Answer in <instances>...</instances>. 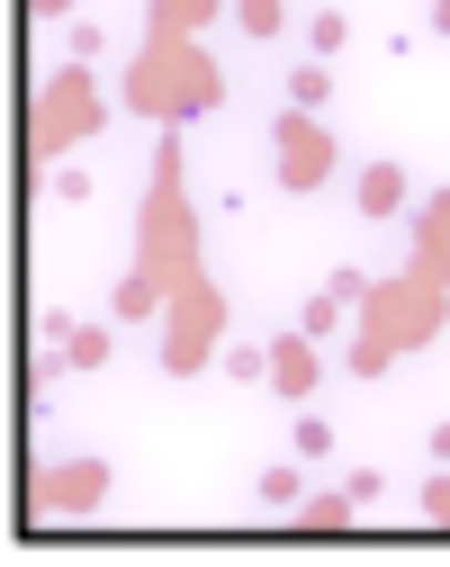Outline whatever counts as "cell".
<instances>
[{
	"instance_id": "11",
	"label": "cell",
	"mask_w": 450,
	"mask_h": 567,
	"mask_svg": "<svg viewBox=\"0 0 450 567\" xmlns=\"http://www.w3.org/2000/svg\"><path fill=\"white\" fill-rule=\"evenodd\" d=\"M297 514H307V532H351V523H360V505H351L342 486H334V495H307Z\"/></svg>"
},
{
	"instance_id": "3",
	"label": "cell",
	"mask_w": 450,
	"mask_h": 567,
	"mask_svg": "<svg viewBox=\"0 0 450 567\" xmlns=\"http://www.w3.org/2000/svg\"><path fill=\"white\" fill-rule=\"evenodd\" d=\"M225 10V0H144V45L117 82L126 117H154V126H198L225 100L216 54H198V28Z\"/></svg>"
},
{
	"instance_id": "19",
	"label": "cell",
	"mask_w": 450,
	"mask_h": 567,
	"mask_svg": "<svg viewBox=\"0 0 450 567\" xmlns=\"http://www.w3.org/2000/svg\"><path fill=\"white\" fill-rule=\"evenodd\" d=\"M297 451H307V460H325V451H334V423H316V414H307V423H297Z\"/></svg>"
},
{
	"instance_id": "12",
	"label": "cell",
	"mask_w": 450,
	"mask_h": 567,
	"mask_svg": "<svg viewBox=\"0 0 450 567\" xmlns=\"http://www.w3.org/2000/svg\"><path fill=\"white\" fill-rule=\"evenodd\" d=\"M235 28L244 37H279L288 28V0H235Z\"/></svg>"
},
{
	"instance_id": "7",
	"label": "cell",
	"mask_w": 450,
	"mask_h": 567,
	"mask_svg": "<svg viewBox=\"0 0 450 567\" xmlns=\"http://www.w3.org/2000/svg\"><path fill=\"white\" fill-rule=\"evenodd\" d=\"M316 379H325V361H316V333H279V342H270V396L307 405V396H316Z\"/></svg>"
},
{
	"instance_id": "21",
	"label": "cell",
	"mask_w": 450,
	"mask_h": 567,
	"mask_svg": "<svg viewBox=\"0 0 450 567\" xmlns=\"http://www.w3.org/2000/svg\"><path fill=\"white\" fill-rule=\"evenodd\" d=\"M91 54H100V19H72V54L63 63H91Z\"/></svg>"
},
{
	"instance_id": "13",
	"label": "cell",
	"mask_w": 450,
	"mask_h": 567,
	"mask_svg": "<svg viewBox=\"0 0 450 567\" xmlns=\"http://www.w3.org/2000/svg\"><path fill=\"white\" fill-rule=\"evenodd\" d=\"M325 91H334L325 63H297V73H288V109H325Z\"/></svg>"
},
{
	"instance_id": "14",
	"label": "cell",
	"mask_w": 450,
	"mask_h": 567,
	"mask_svg": "<svg viewBox=\"0 0 450 567\" xmlns=\"http://www.w3.org/2000/svg\"><path fill=\"white\" fill-rule=\"evenodd\" d=\"M342 37H351V19H342V10H316V19H307V45H316V63H325V54H342Z\"/></svg>"
},
{
	"instance_id": "8",
	"label": "cell",
	"mask_w": 450,
	"mask_h": 567,
	"mask_svg": "<svg viewBox=\"0 0 450 567\" xmlns=\"http://www.w3.org/2000/svg\"><path fill=\"white\" fill-rule=\"evenodd\" d=\"M351 198H360V217H397V207H415V181H406L397 163H369V172L351 181Z\"/></svg>"
},
{
	"instance_id": "20",
	"label": "cell",
	"mask_w": 450,
	"mask_h": 567,
	"mask_svg": "<svg viewBox=\"0 0 450 567\" xmlns=\"http://www.w3.org/2000/svg\"><path fill=\"white\" fill-rule=\"evenodd\" d=\"M379 486H388L379 468H351V477H342V495H351V505H379Z\"/></svg>"
},
{
	"instance_id": "2",
	"label": "cell",
	"mask_w": 450,
	"mask_h": 567,
	"mask_svg": "<svg viewBox=\"0 0 450 567\" xmlns=\"http://www.w3.org/2000/svg\"><path fill=\"white\" fill-rule=\"evenodd\" d=\"M450 324V189L415 198V252L397 279H379L360 307H351V333H342V370L379 388L406 351L441 342Z\"/></svg>"
},
{
	"instance_id": "17",
	"label": "cell",
	"mask_w": 450,
	"mask_h": 567,
	"mask_svg": "<svg viewBox=\"0 0 450 567\" xmlns=\"http://www.w3.org/2000/svg\"><path fill=\"white\" fill-rule=\"evenodd\" d=\"M423 523H432V532H450V460L423 477Z\"/></svg>"
},
{
	"instance_id": "4",
	"label": "cell",
	"mask_w": 450,
	"mask_h": 567,
	"mask_svg": "<svg viewBox=\"0 0 450 567\" xmlns=\"http://www.w3.org/2000/svg\"><path fill=\"white\" fill-rule=\"evenodd\" d=\"M100 117H109V100L91 82V63H54V73L37 82V100H28V163L54 172L72 145H91V135H100Z\"/></svg>"
},
{
	"instance_id": "22",
	"label": "cell",
	"mask_w": 450,
	"mask_h": 567,
	"mask_svg": "<svg viewBox=\"0 0 450 567\" xmlns=\"http://www.w3.org/2000/svg\"><path fill=\"white\" fill-rule=\"evenodd\" d=\"M28 10H37V19H72V0H28Z\"/></svg>"
},
{
	"instance_id": "5",
	"label": "cell",
	"mask_w": 450,
	"mask_h": 567,
	"mask_svg": "<svg viewBox=\"0 0 450 567\" xmlns=\"http://www.w3.org/2000/svg\"><path fill=\"white\" fill-rule=\"evenodd\" d=\"M117 468L109 460H28V523H82L91 505H109Z\"/></svg>"
},
{
	"instance_id": "10",
	"label": "cell",
	"mask_w": 450,
	"mask_h": 567,
	"mask_svg": "<svg viewBox=\"0 0 450 567\" xmlns=\"http://www.w3.org/2000/svg\"><path fill=\"white\" fill-rule=\"evenodd\" d=\"M297 333H316V342H334V333H351V298H334V289H316V298H307V316H297Z\"/></svg>"
},
{
	"instance_id": "16",
	"label": "cell",
	"mask_w": 450,
	"mask_h": 567,
	"mask_svg": "<svg viewBox=\"0 0 450 567\" xmlns=\"http://www.w3.org/2000/svg\"><path fill=\"white\" fill-rule=\"evenodd\" d=\"M45 189H54V207H82V198H91V172H82V163H54Z\"/></svg>"
},
{
	"instance_id": "9",
	"label": "cell",
	"mask_w": 450,
	"mask_h": 567,
	"mask_svg": "<svg viewBox=\"0 0 450 567\" xmlns=\"http://www.w3.org/2000/svg\"><path fill=\"white\" fill-rule=\"evenodd\" d=\"M54 351H63V370H109L117 361V324H72Z\"/></svg>"
},
{
	"instance_id": "15",
	"label": "cell",
	"mask_w": 450,
	"mask_h": 567,
	"mask_svg": "<svg viewBox=\"0 0 450 567\" xmlns=\"http://www.w3.org/2000/svg\"><path fill=\"white\" fill-rule=\"evenodd\" d=\"M297 495H307V468H262V505H297Z\"/></svg>"
},
{
	"instance_id": "24",
	"label": "cell",
	"mask_w": 450,
	"mask_h": 567,
	"mask_svg": "<svg viewBox=\"0 0 450 567\" xmlns=\"http://www.w3.org/2000/svg\"><path fill=\"white\" fill-rule=\"evenodd\" d=\"M432 28H441V37H450V0H432Z\"/></svg>"
},
{
	"instance_id": "23",
	"label": "cell",
	"mask_w": 450,
	"mask_h": 567,
	"mask_svg": "<svg viewBox=\"0 0 450 567\" xmlns=\"http://www.w3.org/2000/svg\"><path fill=\"white\" fill-rule=\"evenodd\" d=\"M432 460H450V423H432Z\"/></svg>"
},
{
	"instance_id": "6",
	"label": "cell",
	"mask_w": 450,
	"mask_h": 567,
	"mask_svg": "<svg viewBox=\"0 0 450 567\" xmlns=\"http://www.w3.org/2000/svg\"><path fill=\"white\" fill-rule=\"evenodd\" d=\"M270 145H279V189L288 198H307V189H325L334 172H342V145H334V135H325V117L316 109H279V126H270Z\"/></svg>"
},
{
	"instance_id": "1",
	"label": "cell",
	"mask_w": 450,
	"mask_h": 567,
	"mask_svg": "<svg viewBox=\"0 0 450 567\" xmlns=\"http://www.w3.org/2000/svg\"><path fill=\"white\" fill-rule=\"evenodd\" d=\"M181 126H163L154 145V181H144V217H135V261L117 279L109 316L117 324H144L163 316V379H198L225 342V289L198 261V217H190V163L172 145Z\"/></svg>"
},
{
	"instance_id": "18",
	"label": "cell",
	"mask_w": 450,
	"mask_h": 567,
	"mask_svg": "<svg viewBox=\"0 0 450 567\" xmlns=\"http://www.w3.org/2000/svg\"><path fill=\"white\" fill-rule=\"evenodd\" d=\"M225 370H235V379H262V388H270V351H253V342H235V361H225Z\"/></svg>"
}]
</instances>
